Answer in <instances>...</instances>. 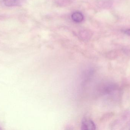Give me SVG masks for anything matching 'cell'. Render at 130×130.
I'll list each match as a JSON object with an SVG mask.
<instances>
[{
  "instance_id": "cell-6",
  "label": "cell",
  "mask_w": 130,
  "mask_h": 130,
  "mask_svg": "<svg viewBox=\"0 0 130 130\" xmlns=\"http://www.w3.org/2000/svg\"><path fill=\"white\" fill-rule=\"evenodd\" d=\"M124 33L126 34H127V35L130 36V29L126 30L124 31Z\"/></svg>"
},
{
  "instance_id": "cell-8",
  "label": "cell",
  "mask_w": 130,
  "mask_h": 130,
  "mask_svg": "<svg viewBox=\"0 0 130 130\" xmlns=\"http://www.w3.org/2000/svg\"><path fill=\"white\" fill-rule=\"evenodd\" d=\"M1 127H0V129H1Z\"/></svg>"
},
{
  "instance_id": "cell-2",
  "label": "cell",
  "mask_w": 130,
  "mask_h": 130,
  "mask_svg": "<svg viewBox=\"0 0 130 130\" xmlns=\"http://www.w3.org/2000/svg\"><path fill=\"white\" fill-rule=\"evenodd\" d=\"M73 20L77 23L82 22L83 20V15L82 13L79 11L74 12L72 15Z\"/></svg>"
},
{
  "instance_id": "cell-5",
  "label": "cell",
  "mask_w": 130,
  "mask_h": 130,
  "mask_svg": "<svg viewBox=\"0 0 130 130\" xmlns=\"http://www.w3.org/2000/svg\"><path fill=\"white\" fill-rule=\"evenodd\" d=\"M99 4H100L102 7H108L112 5V2L111 1L109 0H105L101 1Z\"/></svg>"
},
{
  "instance_id": "cell-4",
  "label": "cell",
  "mask_w": 130,
  "mask_h": 130,
  "mask_svg": "<svg viewBox=\"0 0 130 130\" xmlns=\"http://www.w3.org/2000/svg\"><path fill=\"white\" fill-rule=\"evenodd\" d=\"M79 37L83 40H87L91 37V33L89 31H83L80 32Z\"/></svg>"
},
{
  "instance_id": "cell-1",
  "label": "cell",
  "mask_w": 130,
  "mask_h": 130,
  "mask_svg": "<svg viewBox=\"0 0 130 130\" xmlns=\"http://www.w3.org/2000/svg\"><path fill=\"white\" fill-rule=\"evenodd\" d=\"M82 130H95L96 126L92 121L88 118H84L82 123Z\"/></svg>"
},
{
  "instance_id": "cell-3",
  "label": "cell",
  "mask_w": 130,
  "mask_h": 130,
  "mask_svg": "<svg viewBox=\"0 0 130 130\" xmlns=\"http://www.w3.org/2000/svg\"><path fill=\"white\" fill-rule=\"evenodd\" d=\"M23 0H5L4 4L8 7L18 6L22 3Z\"/></svg>"
},
{
  "instance_id": "cell-7",
  "label": "cell",
  "mask_w": 130,
  "mask_h": 130,
  "mask_svg": "<svg viewBox=\"0 0 130 130\" xmlns=\"http://www.w3.org/2000/svg\"><path fill=\"white\" fill-rule=\"evenodd\" d=\"M2 18V16H1V15H0V18Z\"/></svg>"
}]
</instances>
